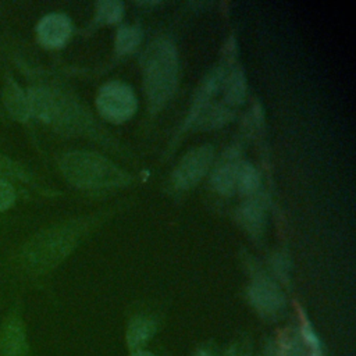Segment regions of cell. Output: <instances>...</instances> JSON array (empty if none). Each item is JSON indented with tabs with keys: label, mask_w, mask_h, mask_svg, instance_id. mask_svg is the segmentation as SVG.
<instances>
[{
	"label": "cell",
	"mask_w": 356,
	"mask_h": 356,
	"mask_svg": "<svg viewBox=\"0 0 356 356\" xmlns=\"http://www.w3.org/2000/svg\"><path fill=\"white\" fill-rule=\"evenodd\" d=\"M214 150L209 145L199 146L186 153L172 172V182L179 189H188L197 184L209 171Z\"/></svg>",
	"instance_id": "5"
},
{
	"label": "cell",
	"mask_w": 356,
	"mask_h": 356,
	"mask_svg": "<svg viewBox=\"0 0 356 356\" xmlns=\"http://www.w3.org/2000/svg\"><path fill=\"white\" fill-rule=\"evenodd\" d=\"M239 164L231 156L229 160L217 165L211 174V184L221 195H231L236 188V174Z\"/></svg>",
	"instance_id": "12"
},
{
	"label": "cell",
	"mask_w": 356,
	"mask_h": 356,
	"mask_svg": "<svg viewBox=\"0 0 356 356\" xmlns=\"http://www.w3.org/2000/svg\"><path fill=\"white\" fill-rule=\"evenodd\" d=\"M156 324L150 317L136 316L131 320L127 328V343L131 349H139L154 334Z\"/></svg>",
	"instance_id": "13"
},
{
	"label": "cell",
	"mask_w": 356,
	"mask_h": 356,
	"mask_svg": "<svg viewBox=\"0 0 356 356\" xmlns=\"http://www.w3.org/2000/svg\"><path fill=\"white\" fill-rule=\"evenodd\" d=\"M252 305L263 314H274L285 305V298L280 286L264 277L256 278L249 288Z\"/></svg>",
	"instance_id": "8"
},
{
	"label": "cell",
	"mask_w": 356,
	"mask_h": 356,
	"mask_svg": "<svg viewBox=\"0 0 356 356\" xmlns=\"http://www.w3.org/2000/svg\"><path fill=\"white\" fill-rule=\"evenodd\" d=\"M232 117V113L222 104L206 106L195 121H199V127L217 128L227 124Z\"/></svg>",
	"instance_id": "16"
},
{
	"label": "cell",
	"mask_w": 356,
	"mask_h": 356,
	"mask_svg": "<svg viewBox=\"0 0 356 356\" xmlns=\"http://www.w3.org/2000/svg\"><path fill=\"white\" fill-rule=\"evenodd\" d=\"M222 79H224V71L220 67L213 70L204 78V81L202 82V85L199 86L197 92L195 95V99H193V103H192V107H191V111H189V115H188V120H186V125L193 124L196 117L200 114V111L206 106H209V100L217 92V89H218L220 83L222 82Z\"/></svg>",
	"instance_id": "11"
},
{
	"label": "cell",
	"mask_w": 356,
	"mask_h": 356,
	"mask_svg": "<svg viewBox=\"0 0 356 356\" xmlns=\"http://www.w3.org/2000/svg\"><path fill=\"white\" fill-rule=\"evenodd\" d=\"M132 356H154L153 353L147 352V350H136Z\"/></svg>",
	"instance_id": "25"
},
{
	"label": "cell",
	"mask_w": 356,
	"mask_h": 356,
	"mask_svg": "<svg viewBox=\"0 0 356 356\" xmlns=\"http://www.w3.org/2000/svg\"><path fill=\"white\" fill-rule=\"evenodd\" d=\"M178 82V54L168 39L154 40L145 56L143 83L150 108L164 106L171 97Z\"/></svg>",
	"instance_id": "2"
},
{
	"label": "cell",
	"mask_w": 356,
	"mask_h": 356,
	"mask_svg": "<svg viewBox=\"0 0 356 356\" xmlns=\"http://www.w3.org/2000/svg\"><path fill=\"white\" fill-rule=\"evenodd\" d=\"M29 355L28 328L18 307L10 309L0 324V356Z\"/></svg>",
	"instance_id": "6"
},
{
	"label": "cell",
	"mask_w": 356,
	"mask_h": 356,
	"mask_svg": "<svg viewBox=\"0 0 356 356\" xmlns=\"http://www.w3.org/2000/svg\"><path fill=\"white\" fill-rule=\"evenodd\" d=\"M193 356H213V353L204 348H199Z\"/></svg>",
	"instance_id": "24"
},
{
	"label": "cell",
	"mask_w": 356,
	"mask_h": 356,
	"mask_svg": "<svg viewBox=\"0 0 356 356\" xmlns=\"http://www.w3.org/2000/svg\"><path fill=\"white\" fill-rule=\"evenodd\" d=\"M82 234L81 224H60L35 234L19 253L18 266L28 275H43L56 268L76 246Z\"/></svg>",
	"instance_id": "1"
},
{
	"label": "cell",
	"mask_w": 356,
	"mask_h": 356,
	"mask_svg": "<svg viewBox=\"0 0 356 356\" xmlns=\"http://www.w3.org/2000/svg\"><path fill=\"white\" fill-rule=\"evenodd\" d=\"M57 90L46 86H33L26 90L29 115L50 124L56 107Z\"/></svg>",
	"instance_id": "9"
},
{
	"label": "cell",
	"mask_w": 356,
	"mask_h": 356,
	"mask_svg": "<svg viewBox=\"0 0 356 356\" xmlns=\"http://www.w3.org/2000/svg\"><path fill=\"white\" fill-rule=\"evenodd\" d=\"M15 203V189L10 181L0 179V213L8 210Z\"/></svg>",
	"instance_id": "22"
},
{
	"label": "cell",
	"mask_w": 356,
	"mask_h": 356,
	"mask_svg": "<svg viewBox=\"0 0 356 356\" xmlns=\"http://www.w3.org/2000/svg\"><path fill=\"white\" fill-rule=\"evenodd\" d=\"M71 31V21L65 14L50 13L39 19L36 25V39L43 47L58 49L65 44Z\"/></svg>",
	"instance_id": "7"
},
{
	"label": "cell",
	"mask_w": 356,
	"mask_h": 356,
	"mask_svg": "<svg viewBox=\"0 0 356 356\" xmlns=\"http://www.w3.org/2000/svg\"><path fill=\"white\" fill-rule=\"evenodd\" d=\"M246 96V79L241 68L232 70L224 82V97L229 104H241Z\"/></svg>",
	"instance_id": "15"
},
{
	"label": "cell",
	"mask_w": 356,
	"mask_h": 356,
	"mask_svg": "<svg viewBox=\"0 0 356 356\" xmlns=\"http://www.w3.org/2000/svg\"><path fill=\"white\" fill-rule=\"evenodd\" d=\"M302 337H303L305 343L309 345V348H310V356H323V352L320 348V339L317 338L316 332L313 331V328L307 320L303 321Z\"/></svg>",
	"instance_id": "21"
},
{
	"label": "cell",
	"mask_w": 356,
	"mask_h": 356,
	"mask_svg": "<svg viewBox=\"0 0 356 356\" xmlns=\"http://www.w3.org/2000/svg\"><path fill=\"white\" fill-rule=\"evenodd\" d=\"M278 356H305L302 348L299 346V342L295 338H286L281 342L278 348Z\"/></svg>",
	"instance_id": "23"
},
{
	"label": "cell",
	"mask_w": 356,
	"mask_h": 356,
	"mask_svg": "<svg viewBox=\"0 0 356 356\" xmlns=\"http://www.w3.org/2000/svg\"><path fill=\"white\" fill-rule=\"evenodd\" d=\"M140 42V31L136 26H121L115 36V49L118 53L125 54L138 47Z\"/></svg>",
	"instance_id": "19"
},
{
	"label": "cell",
	"mask_w": 356,
	"mask_h": 356,
	"mask_svg": "<svg viewBox=\"0 0 356 356\" xmlns=\"http://www.w3.org/2000/svg\"><path fill=\"white\" fill-rule=\"evenodd\" d=\"M260 185V175L257 170L248 163H242L238 167V174H236V186L239 191L245 195H250L256 192V189Z\"/></svg>",
	"instance_id": "17"
},
{
	"label": "cell",
	"mask_w": 356,
	"mask_h": 356,
	"mask_svg": "<svg viewBox=\"0 0 356 356\" xmlns=\"http://www.w3.org/2000/svg\"><path fill=\"white\" fill-rule=\"evenodd\" d=\"M274 356H278V353H277V352H275V355H274Z\"/></svg>",
	"instance_id": "26"
},
{
	"label": "cell",
	"mask_w": 356,
	"mask_h": 356,
	"mask_svg": "<svg viewBox=\"0 0 356 356\" xmlns=\"http://www.w3.org/2000/svg\"><path fill=\"white\" fill-rule=\"evenodd\" d=\"M0 179L29 181V174L17 161H14L8 156L0 153Z\"/></svg>",
	"instance_id": "20"
},
{
	"label": "cell",
	"mask_w": 356,
	"mask_h": 356,
	"mask_svg": "<svg viewBox=\"0 0 356 356\" xmlns=\"http://www.w3.org/2000/svg\"><path fill=\"white\" fill-rule=\"evenodd\" d=\"M124 15V4L117 0H103L96 4V19L103 24L118 22Z\"/></svg>",
	"instance_id": "18"
},
{
	"label": "cell",
	"mask_w": 356,
	"mask_h": 356,
	"mask_svg": "<svg viewBox=\"0 0 356 356\" xmlns=\"http://www.w3.org/2000/svg\"><path fill=\"white\" fill-rule=\"evenodd\" d=\"M60 170L68 182L83 189L117 188L129 182V177L110 160L89 152L63 154Z\"/></svg>",
	"instance_id": "3"
},
{
	"label": "cell",
	"mask_w": 356,
	"mask_h": 356,
	"mask_svg": "<svg viewBox=\"0 0 356 356\" xmlns=\"http://www.w3.org/2000/svg\"><path fill=\"white\" fill-rule=\"evenodd\" d=\"M238 220L252 234H259L264 227V210L256 200L245 202L238 210Z\"/></svg>",
	"instance_id": "14"
},
{
	"label": "cell",
	"mask_w": 356,
	"mask_h": 356,
	"mask_svg": "<svg viewBox=\"0 0 356 356\" xmlns=\"http://www.w3.org/2000/svg\"><path fill=\"white\" fill-rule=\"evenodd\" d=\"M97 110L113 122H122L131 118L136 110V97L129 86L121 82L103 85L96 97Z\"/></svg>",
	"instance_id": "4"
},
{
	"label": "cell",
	"mask_w": 356,
	"mask_h": 356,
	"mask_svg": "<svg viewBox=\"0 0 356 356\" xmlns=\"http://www.w3.org/2000/svg\"><path fill=\"white\" fill-rule=\"evenodd\" d=\"M26 356H29V355H26Z\"/></svg>",
	"instance_id": "27"
},
{
	"label": "cell",
	"mask_w": 356,
	"mask_h": 356,
	"mask_svg": "<svg viewBox=\"0 0 356 356\" xmlns=\"http://www.w3.org/2000/svg\"><path fill=\"white\" fill-rule=\"evenodd\" d=\"M1 102L8 111V114L19 121L25 122L29 118V108H28V99L26 92L21 89V86L11 78H6L3 89H1Z\"/></svg>",
	"instance_id": "10"
}]
</instances>
